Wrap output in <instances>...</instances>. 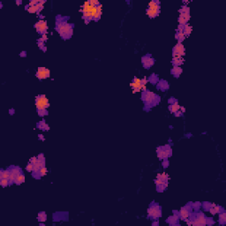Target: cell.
<instances>
[{"mask_svg": "<svg viewBox=\"0 0 226 226\" xmlns=\"http://www.w3.org/2000/svg\"><path fill=\"white\" fill-rule=\"evenodd\" d=\"M56 29L60 34L62 38L65 40L69 39L72 37L73 33V26L72 24H70L67 21H65L64 20H57L56 22Z\"/></svg>", "mask_w": 226, "mask_h": 226, "instance_id": "obj_1", "label": "cell"}, {"mask_svg": "<svg viewBox=\"0 0 226 226\" xmlns=\"http://www.w3.org/2000/svg\"><path fill=\"white\" fill-rule=\"evenodd\" d=\"M142 100L145 103L146 106L154 107L158 104L160 102V97L153 92L149 90H145L142 92Z\"/></svg>", "mask_w": 226, "mask_h": 226, "instance_id": "obj_2", "label": "cell"}, {"mask_svg": "<svg viewBox=\"0 0 226 226\" xmlns=\"http://www.w3.org/2000/svg\"><path fill=\"white\" fill-rule=\"evenodd\" d=\"M35 106L38 111V110H46L51 106V104H49L48 98L44 95H40L35 97Z\"/></svg>", "mask_w": 226, "mask_h": 226, "instance_id": "obj_3", "label": "cell"}, {"mask_svg": "<svg viewBox=\"0 0 226 226\" xmlns=\"http://www.w3.org/2000/svg\"><path fill=\"white\" fill-rule=\"evenodd\" d=\"M147 214H148V216L150 218L154 220H156L157 218L160 217L162 216V209H161V207L159 206L157 203H152L150 205V207L147 209Z\"/></svg>", "mask_w": 226, "mask_h": 226, "instance_id": "obj_4", "label": "cell"}, {"mask_svg": "<svg viewBox=\"0 0 226 226\" xmlns=\"http://www.w3.org/2000/svg\"><path fill=\"white\" fill-rule=\"evenodd\" d=\"M172 150L170 145H165L164 147H159L157 148V156L159 159H166L171 156Z\"/></svg>", "mask_w": 226, "mask_h": 226, "instance_id": "obj_5", "label": "cell"}, {"mask_svg": "<svg viewBox=\"0 0 226 226\" xmlns=\"http://www.w3.org/2000/svg\"><path fill=\"white\" fill-rule=\"evenodd\" d=\"M10 176H9V181H10V185L12 183H14V180L20 174L22 173L21 170L18 166H12L10 169Z\"/></svg>", "mask_w": 226, "mask_h": 226, "instance_id": "obj_6", "label": "cell"}, {"mask_svg": "<svg viewBox=\"0 0 226 226\" xmlns=\"http://www.w3.org/2000/svg\"><path fill=\"white\" fill-rule=\"evenodd\" d=\"M192 210H193V208L191 205H186V206H185L184 208H182L179 211V218H181V219H183V220L188 218L189 216H190V213L192 212Z\"/></svg>", "mask_w": 226, "mask_h": 226, "instance_id": "obj_7", "label": "cell"}, {"mask_svg": "<svg viewBox=\"0 0 226 226\" xmlns=\"http://www.w3.org/2000/svg\"><path fill=\"white\" fill-rule=\"evenodd\" d=\"M34 28H36V31H37L39 34H46V32H47V30H48L47 22H46L45 20H41L37 23L34 24Z\"/></svg>", "mask_w": 226, "mask_h": 226, "instance_id": "obj_8", "label": "cell"}, {"mask_svg": "<svg viewBox=\"0 0 226 226\" xmlns=\"http://www.w3.org/2000/svg\"><path fill=\"white\" fill-rule=\"evenodd\" d=\"M35 75L40 80L47 79V78H49L51 76V72H49V69L45 67H38Z\"/></svg>", "mask_w": 226, "mask_h": 226, "instance_id": "obj_9", "label": "cell"}, {"mask_svg": "<svg viewBox=\"0 0 226 226\" xmlns=\"http://www.w3.org/2000/svg\"><path fill=\"white\" fill-rule=\"evenodd\" d=\"M172 54H179L181 57H184L185 55V47L182 44V43H178L177 44L174 46L173 48V52Z\"/></svg>", "mask_w": 226, "mask_h": 226, "instance_id": "obj_10", "label": "cell"}, {"mask_svg": "<svg viewBox=\"0 0 226 226\" xmlns=\"http://www.w3.org/2000/svg\"><path fill=\"white\" fill-rule=\"evenodd\" d=\"M141 61H142L143 66H144L145 68H147V69L150 68L151 66L154 65V63H155V59L153 58V57H151L150 56H145V57H143L142 59H141Z\"/></svg>", "mask_w": 226, "mask_h": 226, "instance_id": "obj_11", "label": "cell"}, {"mask_svg": "<svg viewBox=\"0 0 226 226\" xmlns=\"http://www.w3.org/2000/svg\"><path fill=\"white\" fill-rule=\"evenodd\" d=\"M191 19L190 13H180L179 17V25H185L188 23Z\"/></svg>", "mask_w": 226, "mask_h": 226, "instance_id": "obj_12", "label": "cell"}, {"mask_svg": "<svg viewBox=\"0 0 226 226\" xmlns=\"http://www.w3.org/2000/svg\"><path fill=\"white\" fill-rule=\"evenodd\" d=\"M179 213H176V211H174V215L170 216L167 220V223H170V225H177L179 224Z\"/></svg>", "mask_w": 226, "mask_h": 226, "instance_id": "obj_13", "label": "cell"}, {"mask_svg": "<svg viewBox=\"0 0 226 226\" xmlns=\"http://www.w3.org/2000/svg\"><path fill=\"white\" fill-rule=\"evenodd\" d=\"M159 13H160V9H147V14L150 18H156V16H158Z\"/></svg>", "mask_w": 226, "mask_h": 226, "instance_id": "obj_14", "label": "cell"}, {"mask_svg": "<svg viewBox=\"0 0 226 226\" xmlns=\"http://www.w3.org/2000/svg\"><path fill=\"white\" fill-rule=\"evenodd\" d=\"M208 211H209L212 215H215V214H219L220 212H222V211H224V209H223L222 207L216 205V206H214V207H211V208L208 209Z\"/></svg>", "mask_w": 226, "mask_h": 226, "instance_id": "obj_15", "label": "cell"}, {"mask_svg": "<svg viewBox=\"0 0 226 226\" xmlns=\"http://www.w3.org/2000/svg\"><path fill=\"white\" fill-rule=\"evenodd\" d=\"M157 87L162 91L167 90V89H169V83H168L166 80H160L159 83L157 84Z\"/></svg>", "mask_w": 226, "mask_h": 226, "instance_id": "obj_16", "label": "cell"}, {"mask_svg": "<svg viewBox=\"0 0 226 226\" xmlns=\"http://www.w3.org/2000/svg\"><path fill=\"white\" fill-rule=\"evenodd\" d=\"M182 72H183V70H182L180 66H174V67L171 69V73L173 74L176 78H179V75L182 73Z\"/></svg>", "mask_w": 226, "mask_h": 226, "instance_id": "obj_17", "label": "cell"}, {"mask_svg": "<svg viewBox=\"0 0 226 226\" xmlns=\"http://www.w3.org/2000/svg\"><path fill=\"white\" fill-rule=\"evenodd\" d=\"M37 127L39 128V129H41V130H44V131H49V124H46L44 120H43V121H40L39 123L37 124Z\"/></svg>", "mask_w": 226, "mask_h": 226, "instance_id": "obj_18", "label": "cell"}, {"mask_svg": "<svg viewBox=\"0 0 226 226\" xmlns=\"http://www.w3.org/2000/svg\"><path fill=\"white\" fill-rule=\"evenodd\" d=\"M192 30H193L192 26H190V25L187 23V24H185V26H184L183 33L185 34V36H188L189 34H191V33H192Z\"/></svg>", "mask_w": 226, "mask_h": 226, "instance_id": "obj_19", "label": "cell"}, {"mask_svg": "<svg viewBox=\"0 0 226 226\" xmlns=\"http://www.w3.org/2000/svg\"><path fill=\"white\" fill-rule=\"evenodd\" d=\"M169 110H170V112H172V113H175V112H177L178 110H180V106H179V103L177 102V103H173V104H170L169 106Z\"/></svg>", "mask_w": 226, "mask_h": 226, "instance_id": "obj_20", "label": "cell"}, {"mask_svg": "<svg viewBox=\"0 0 226 226\" xmlns=\"http://www.w3.org/2000/svg\"><path fill=\"white\" fill-rule=\"evenodd\" d=\"M185 62V59L183 57H180V58H172V64H173L174 66H179L181 65L184 64Z\"/></svg>", "mask_w": 226, "mask_h": 226, "instance_id": "obj_21", "label": "cell"}, {"mask_svg": "<svg viewBox=\"0 0 226 226\" xmlns=\"http://www.w3.org/2000/svg\"><path fill=\"white\" fill-rule=\"evenodd\" d=\"M9 176H10V170H2L0 171V179H9Z\"/></svg>", "mask_w": 226, "mask_h": 226, "instance_id": "obj_22", "label": "cell"}, {"mask_svg": "<svg viewBox=\"0 0 226 226\" xmlns=\"http://www.w3.org/2000/svg\"><path fill=\"white\" fill-rule=\"evenodd\" d=\"M226 223V212L222 211L219 213V223L220 224H224Z\"/></svg>", "mask_w": 226, "mask_h": 226, "instance_id": "obj_23", "label": "cell"}, {"mask_svg": "<svg viewBox=\"0 0 226 226\" xmlns=\"http://www.w3.org/2000/svg\"><path fill=\"white\" fill-rule=\"evenodd\" d=\"M24 182H25V176L23 173L20 174L14 180V183L16 184V185H20V184L24 183Z\"/></svg>", "mask_w": 226, "mask_h": 226, "instance_id": "obj_24", "label": "cell"}, {"mask_svg": "<svg viewBox=\"0 0 226 226\" xmlns=\"http://www.w3.org/2000/svg\"><path fill=\"white\" fill-rule=\"evenodd\" d=\"M175 37H176V39L179 41V43H181L182 41H184V40L185 39L186 36L185 35V34H184L183 32H177Z\"/></svg>", "mask_w": 226, "mask_h": 226, "instance_id": "obj_25", "label": "cell"}, {"mask_svg": "<svg viewBox=\"0 0 226 226\" xmlns=\"http://www.w3.org/2000/svg\"><path fill=\"white\" fill-rule=\"evenodd\" d=\"M147 80L152 84H157V82L159 81V79H158L157 75H156V74H152V75L147 79Z\"/></svg>", "mask_w": 226, "mask_h": 226, "instance_id": "obj_26", "label": "cell"}, {"mask_svg": "<svg viewBox=\"0 0 226 226\" xmlns=\"http://www.w3.org/2000/svg\"><path fill=\"white\" fill-rule=\"evenodd\" d=\"M37 219L39 220L40 222H45L46 220H47V215H46L45 212H40L39 214H38V217Z\"/></svg>", "mask_w": 226, "mask_h": 226, "instance_id": "obj_27", "label": "cell"}, {"mask_svg": "<svg viewBox=\"0 0 226 226\" xmlns=\"http://www.w3.org/2000/svg\"><path fill=\"white\" fill-rule=\"evenodd\" d=\"M0 185H1V186H3V187H6L7 185H10V181H9V179H0Z\"/></svg>", "mask_w": 226, "mask_h": 226, "instance_id": "obj_28", "label": "cell"}, {"mask_svg": "<svg viewBox=\"0 0 226 226\" xmlns=\"http://www.w3.org/2000/svg\"><path fill=\"white\" fill-rule=\"evenodd\" d=\"M179 13H190V8L186 5H184L179 9Z\"/></svg>", "mask_w": 226, "mask_h": 226, "instance_id": "obj_29", "label": "cell"}, {"mask_svg": "<svg viewBox=\"0 0 226 226\" xmlns=\"http://www.w3.org/2000/svg\"><path fill=\"white\" fill-rule=\"evenodd\" d=\"M160 179H162V181H164V182H168V180H169V175L164 173V172H162V173H161Z\"/></svg>", "mask_w": 226, "mask_h": 226, "instance_id": "obj_30", "label": "cell"}, {"mask_svg": "<svg viewBox=\"0 0 226 226\" xmlns=\"http://www.w3.org/2000/svg\"><path fill=\"white\" fill-rule=\"evenodd\" d=\"M47 172H48L47 168H46L45 166H43V167H42L41 170H40L39 174H40V176H41V177H43V176H45L46 174H47Z\"/></svg>", "mask_w": 226, "mask_h": 226, "instance_id": "obj_31", "label": "cell"}, {"mask_svg": "<svg viewBox=\"0 0 226 226\" xmlns=\"http://www.w3.org/2000/svg\"><path fill=\"white\" fill-rule=\"evenodd\" d=\"M202 203H200V202H194V203H192V205H191V206H192V208H193V209H194V210H198L199 208H200V206H202V205H200Z\"/></svg>", "mask_w": 226, "mask_h": 226, "instance_id": "obj_32", "label": "cell"}, {"mask_svg": "<svg viewBox=\"0 0 226 226\" xmlns=\"http://www.w3.org/2000/svg\"><path fill=\"white\" fill-rule=\"evenodd\" d=\"M26 170H28V172H33V170H34V164H31V162H29V164L27 165L26 167Z\"/></svg>", "mask_w": 226, "mask_h": 226, "instance_id": "obj_33", "label": "cell"}, {"mask_svg": "<svg viewBox=\"0 0 226 226\" xmlns=\"http://www.w3.org/2000/svg\"><path fill=\"white\" fill-rule=\"evenodd\" d=\"M211 207H212L211 202H203V208H205V210H208V209H209Z\"/></svg>", "mask_w": 226, "mask_h": 226, "instance_id": "obj_34", "label": "cell"}, {"mask_svg": "<svg viewBox=\"0 0 226 226\" xmlns=\"http://www.w3.org/2000/svg\"><path fill=\"white\" fill-rule=\"evenodd\" d=\"M214 223H215V222H214V220L212 218L206 217V225H212Z\"/></svg>", "mask_w": 226, "mask_h": 226, "instance_id": "obj_35", "label": "cell"}, {"mask_svg": "<svg viewBox=\"0 0 226 226\" xmlns=\"http://www.w3.org/2000/svg\"><path fill=\"white\" fill-rule=\"evenodd\" d=\"M48 110L47 109L46 110H38V114H39L40 117H43V116H46V115H48Z\"/></svg>", "mask_w": 226, "mask_h": 226, "instance_id": "obj_36", "label": "cell"}, {"mask_svg": "<svg viewBox=\"0 0 226 226\" xmlns=\"http://www.w3.org/2000/svg\"><path fill=\"white\" fill-rule=\"evenodd\" d=\"M39 3V0H33V1H30L28 3V6H34V5H37Z\"/></svg>", "mask_w": 226, "mask_h": 226, "instance_id": "obj_37", "label": "cell"}, {"mask_svg": "<svg viewBox=\"0 0 226 226\" xmlns=\"http://www.w3.org/2000/svg\"><path fill=\"white\" fill-rule=\"evenodd\" d=\"M37 161H38V157H37V156H33V157H31V158H30V160H29V162H31V164H34L36 162H37Z\"/></svg>", "mask_w": 226, "mask_h": 226, "instance_id": "obj_38", "label": "cell"}, {"mask_svg": "<svg viewBox=\"0 0 226 226\" xmlns=\"http://www.w3.org/2000/svg\"><path fill=\"white\" fill-rule=\"evenodd\" d=\"M167 159H168V158H166V159H162V161H164V162H162V166H164V168H167V167H168V165H169V162H168Z\"/></svg>", "mask_w": 226, "mask_h": 226, "instance_id": "obj_39", "label": "cell"}, {"mask_svg": "<svg viewBox=\"0 0 226 226\" xmlns=\"http://www.w3.org/2000/svg\"><path fill=\"white\" fill-rule=\"evenodd\" d=\"M147 82H148V80H147V79L146 77L143 78V79H141V85H145V86H146Z\"/></svg>", "mask_w": 226, "mask_h": 226, "instance_id": "obj_40", "label": "cell"}, {"mask_svg": "<svg viewBox=\"0 0 226 226\" xmlns=\"http://www.w3.org/2000/svg\"><path fill=\"white\" fill-rule=\"evenodd\" d=\"M155 183H156V186H158V185H160L162 183V179H156V180H155Z\"/></svg>", "mask_w": 226, "mask_h": 226, "instance_id": "obj_41", "label": "cell"}, {"mask_svg": "<svg viewBox=\"0 0 226 226\" xmlns=\"http://www.w3.org/2000/svg\"><path fill=\"white\" fill-rule=\"evenodd\" d=\"M178 102V100H176L175 98H173V97H171V98L169 100V103H170V104H173V103H177Z\"/></svg>", "mask_w": 226, "mask_h": 226, "instance_id": "obj_42", "label": "cell"}, {"mask_svg": "<svg viewBox=\"0 0 226 226\" xmlns=\"http://www.w3.org/2000/svg\"><path fill=\"white\" fill-rule=\"evenodd\" d=\"M183 115V112L180 111V110H178L177 112H175V116L176 117H181Z\"/></svg>", "mask_w": 226, "mask_h": 226, "instance_id": "obj_43", "label": "cell"}, {"mask_svg": "<svg viewBox=\"0 0 226 226\" xmlns=\"http://www.w3.org/2000/svg\"><path fill=\"white\" fill-rule=\"evenodd\" d=\"M26 56H27V53L25 52V51H23V52L20 53V57H25Z\"/></svg>", "mask_w": 226, "mask_h": 226, "instance_id": "obj_44", "label": "cell"}, {"mask_svg": "<svg viewBox=\"0 0 226 226\" xmlns=\"http://www.w3.org/2000/svg\"><path fill=\"white\" fill-rule=\"evenodd\" d=\"M16 4H17V5H21V4H22V1H21V0H17V1H16Z\"/></svg>", "mask_w": 226, "mask_h": 226, "instance_id": "obj_45", "label": "cell"}, {"mask_svg": "<svg viewBox=\"0 0 226 226\" xmlns=\"http://www.w3.org/2000/svg\"><path fill=\"white\" fill-rule=\"evenodd\" d=\"M39 139L40 140H43H43H44V136L42 135V134H39Z\"/></svg>", "mask_w": 226, "mask_h": 226, "instance_id": "obj_46", "label": "cell"}, {"mask_svg": "<svg viewBox=\"0 0 226 226\" xmlns=\"http://www.w3.org/2000/svg\"><path fill=\"white\" fill-rule=\"evenodd\" d=\"M158 223H158V220H156V222H154V223H153V225H156V226H157Z\"/></svg>", "mask_w": 226, "mask_h": 226, "instance_id": "obj_47", "label": "cell"}, {"mask_svg": "<svg viewBox=\"0 0 226 226\" xmlns=\"http://www.w3.org/2000/svg\"><path fill=\"white\" fill-rule=\"evenodd\" d=\"M180 110H181V111H182V112H183V113H184V112H185V108H184V107H180Z\"/></svg>", "mask_w": 226, "mask_h": 226, "instance_id": "obj_48", "label": "cell"}, {"mask_svg": "<svg viewBox=\"0 0 226 226\" xmlns=\"http://www.w3.org/2000/svg\"><path fill=\"white\" fill-rule=\"evenodd\" d=\"M161 178V173H158L157 175H156V179H160Z\"/></svg>", "mask_w": 226, "mask_h": 226, "instance_id": "obj_49", "label": "cell"}]
</instances>
